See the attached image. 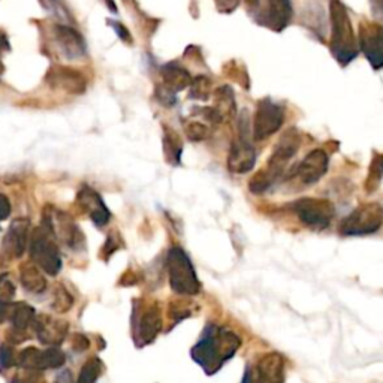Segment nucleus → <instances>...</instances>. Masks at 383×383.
Returning a JSON list of instances; mask_svg holds the SVG:
<instances>
[{
    "mask_svg": "<svg viewBox=\"0 0 383 383\" xmlns=\"http://www.w3.org/2000/svg\"><path fill=\"white\" fill-rule=\"evenodd\" d=\"M300 144H301L300 133L295 129L288 130L280 138V141L274 147L273 154L268 159V165L265 168V172L273 178V181H276L283 174V171H285V166L288 165L289 160L296 154V152H298Z\"/></svg>",
    "mask_w": 383,
    "mask_h": 383,
    "instance_id": "nucleus-8",
    "label": "nucleus"
},
{
    "mask_svg": "<svg viewBox=\"0 0 383 383\" xmlns=\"http://www.w3.org/2000/svg\"><path fill=\"white\" fill-rule=\"evenodd\" d=\"M209 92H212V81L208 77L200 75L192 80L190 84V97L196 99V101H207L209 97Z\"/></svg>",
    "mask_w": 383,
    "mask_h": 383,
    "instance_id": "nucleus-28",
    "label": "nucleus"
},
{
    "mask_svg": "<svg viewBox=\"0 0 383 383\" xmlns=\"http://www.w3.org/2000/svg\"><path fill=\"white\" fill-rule=\"evenodd\" d=\"M65 361H66V355L63 353V351L56 348V346L44 351L45 370L47 368H59L65 364Z\"/></svg>",
    "mask_w": 383,
    "mask_h": 383,
    "instance_id": "nucleus-30",
    "label": "nucleus"
},
{
    "mask_svg": "<svg viewBox=\"0 0 383 383\" xmlns=\"http://www.w3.org/2000/svg\"><path fill=\"white\" fill-rule=\"evenodd\" d=\"M255 365L268 383H285V358L280 353H265Z\"/></svg>",
    "mask_w": 383,
    "mask_h": 383,
    "instance_id": "nucleus-18",
    "label": "nucleus"
},
{
    "mask_svg": "<svg viewBox=\"0 0 383 383\" xmlns=\"http://www.w3.org/2000/svg\"><path fill=\"white\" fill-rule=\"evenodd\" d=\"M11 313H12V304L0 301V324H4L5 320L11 316Z\"/></svg>",
    "mask_w": 383,
    "mask_h": 383,
    "instance_id": "nucleus-40",
    "label": "nucleus"
},
{
    "mask_svg": "<svg viewBox=\"0 0 383 383\" xmlns=\"http://www.w3.org/2000/svg\"><path fill=\"white\" fill-rule=\"evenodd\" d=\"M11 214V204H9V200L0 193V221L5 220L8 216Z\"/></svg>",
    "mask_w": 383,
    "mask_h": 383,
    "instance_id": "nucleus-37",
    "label": "nucleus"
},
{
    "mask_svg": "<svg viewBox=\"0 0 383 383\" xmlns=\"http://www.w3.org/2000/svg\"><path fill=\"white\" fill-rule=\"evenodd\" d=\"M240 346L241 339L236 332L217 325H208L201 340L192 349V356L207 375H214L237 353Z\"/></svg>",
    "mask_w": 383,
    "mask_h": 383,
    "instance_id": "nucleus-1",
    "label": "nucleus"
},
{
    "mask_svg": "<svg viewBox=\"0 0 383 383\" xmlns=\"http://www.w3.org/2000/svg\"><path fill=\"white\" fill-rule=\"evenodd\" d=\"M17 364L21 368L29 370V372H42V370H45L44 351L36 348L23 349L17 356Z\"/></svg>",
    "mask_w": 383,
    "mask_h": 383,
    "instance_id": "nucleus-23",
    "label": "nucleus"
},
{
    "mask_svg": "<svg viewBox=\"0 0 383 383\" xmlns=\"http://www.w3.org/2000/svg\"><path fill=\"white\" fill-rule=\"evenodd\" d=\"M360 51L373 69L383 68V28L377 23L364 21L360 26Z\"/></svg>",
    "mask_w": 383,
    "mask_h": 383,
    "instance_id": "nucleus-9",
    "label": "nucleus"
},
{
    "mask_svg": "<svg viewBox=\"0 0 383 383\" xmlns=\"http://www.w3.org/2000/svg\"><path fill=\"white\" fill-rule=\"evenodd\" d=\"M17 364V356L11 346H0V370H8Z\"/></svg>",
    "mask_w": 383,
    "mask_h": 383,
    "instance_id": "nucleus-34",
    "label": "nucleus"
},
{
    "mask_svg": "<svg viewBox=\"0 0 383 383\" xmlns=\"http://www.w3.org/2000/svg\"><path fill=\"white\" fill-rule=\"evenodd\" d=\"M30 257L32 261L44 269L47 274L56 276L61 268L60 252L56 243V233L51 221L45 216L41 226L36 228L30 236Z\"/></svg>",
    "mask_w": 383,
    "mask_h": 383,
    "instance_id": "nucleus-3",
    "label": "nucleus"
},
{
    "mask_svg": "<svg viewBox=\"0 0 383 383\" xmlns=\"http://www.w3.org/2000/svg\"><path fill=\"white\" fill-rule=\"evenodd\" d=\"M216 99V109L217 113L221 116V118H225L226 116L236 114V97H233V92L228 85H224L216 90L214 93Z\"/></svg>",
    "mask_w": 383,
    "mask_h": 383,
    "instance_id": "nucleus-25",
    "label": "nucleus"
},
{
    "mask_svg": "<svg viewBox=\"0 0 383 383\" xmlns=\"http://www.w3.org/2000/svg\"><path fill=\"white\" fill-rule=\"evenodd\" d=\"M20 281L23 288L30 293H41L47 288V279L38 265L26 264L20 269Z\"/></svg>",
    "mask_w": 383,
    "mask_h": 383,
    "instance_id": "nucleus-21",
    "label": "nucleus"
},
{
    "mask_svg": "<svg viewBox=\"0 0 383 383\" xmlns=\"http://www.w3.org/2000/svg\"><path fill=\"white\" fill-rule=\"evenodd\" d=\"M49 89L61 90L71 95H81L87 89V81L80 71H75L66 66H51L47 72L45 77Z\"/></svg>",
    "mask_w": 383,
    "mask_h": 383,
    "instance_id": "nucleus-10",
    "label": "nucleus"
},
{
    "mask_svg": "<svg viewBox=\"0 0 383 383\" xmlns=\"http://www.w3.org/2000/svg\"><path fill=\"white\" fill-rule=\"evenodd\" d=\"M30 221L28 219H17L11 224L2 243V252L8 257H20L29 245Z\"/></svg>",
    "mask_w": 383,
    "mask_h": 383,
    "instance_id": "nucleus-12",
    "label": "nucleus"
},
{
    "mask_svg": "<svg viewBox=\"0 0 383 383\" xmlns=\"http://www.w3.org/2000/svg\"><path fill=\"white\" fill-rule=\"evenodd\" d=\"M160 75H162L164 80V87H166L172 93H178L184 89L190 87L193 80L190 77V73L177 63H168L162 66V69H160Z\"/></svg>",
    "mask_w": 383,
    "mask_h": 383,
    "instance_id": "nucleus-19",
    "label": "nucleus"
},
{
    "mask_svg": "<svg viewBox=\"0 0 383 383\" xmlns=\"http://www.w3.org/2000/svg\"><path fill=\"white\" fill-rule=\"evenodd\" d=\"M296 217L308 229L324 231L336 216V207L324 197H301L292 205Z\"/></svg>",
    "mask_w": 383,
    "mask_h": 383,
    "instance_id": "nucleus-6",
    "label": "nucleus"
},
{
    "mask_svg": "<svg viewBox=\"0 0 383 383\" xmlns=\"http://www.w3.org/2000/svg\"><path fill=\"white\" fill-rule=\"evenodd\" d=\"M89 340L85 339L83 334H78L75 339H73V349L78 352H84L85 349L89 348Z\"/></svg>",
    "mask_w": 383,
    "mask_h": 383,
    "instance_id": "nucleus-39",
    "label": "nucleus"
},
{
    "mask_svg": "<svg viewBox=\"0 0 383 383\" xmlns=\"http://www.w3.org/2000/svg\"><path fill=\"white\" fill-rule=\"evenodd\" d=\"M216 4L219 6V9L225 11V12H231L238 6L240 0H216Z\"/></svg>",
    "mask_w": 383,
    "mask_h": 383,
    "instance_id": "nucleus-38",
    "label": "nucleus"
},
{
    "mask_svg": "<svg viewBox=\"0 0 383 383\" xmlns=\"http://www.w3.org/2000/svg\"><path fill=\"white\" fill-rule=\"evenodd\" d=\"M331 41L329 48L334 59L341 66H348L360 54L356 36L348 14V9L340 0H331Z\"/></svg>",
    "mask_w": 383,
    "mask_h": 383,
    "instance_id": "nucleus-2",
    "label": "nucleus"
},
{
    "mask_svg": "<svg viewBox=\"0 0 383 383\" xmlns=\"http://www.w3.org/2000/svg\"><path fill=\"white\" fill-rule=\"evenodd\" d=\"M329 165V157L324 148H315L310 153H308L303 162L296 166L293 174L296 176L303 184L305 186H310V184L317 183L320 178H322Z\"/></svg>",
    "mask_w": 383,
    "mask_h": 383,
    "instance_id": "nucleus-11",
    "label": "nucleus"
},
{
    "mask_svg": "<svg viewBox=\"0 0 383 383\" xmlns=\"http://www.w3.org/2000/svg\"><path fill=\"white\" fill-rule=\"evenodd\" d=\"M168 271L171 288L180 295H196L201 291L195 268L181 247H172L168 253Z\"/></svg>",
    "mask_w": 383,
    "mask_h": 383,
    "instance_id": "nucleus-5",
    "label": "nucleus"
},
{
    "mask_svg": "<svg viewBox=\"0 0 383 383\" xmlns=\"http://www.w3.org/2000/svg\"><path fill=\"white\" fill-rule=\"evenodd\" d=\"M164 153L169 164L178 165L181 162V153H183V142L176 130L169 128H164Z\"/></svg>",
    "mask_w": 383,
    "mask_h": 383,
    "instance_id": "nucleus-22",
    "label": "nucleus"
},
{
    "mask_svg": "<svg viewBox=\"0 0 383 383\" xmlns=\"http://www.w3.org/2000/svg\"><path fill=\"white\" fill-rule=\"evenodd\" d=\"M108 23H109V26L114 29V32L120 36V39L126 41V42H129V44L132 42V36H130V33L128 32V29H126L125 26H123L121 23H118V21H108Z\"/></svg>",
    "mask_w": 383,
    "mask_h": 383,
    "instance_id": "nucleus-36",
    "label": "nucleus"
},
{
    "mask_svg": "<svg viewBox=\"0 0 383 383\" xmlns=\"http://www.w3.org/2000/svg\"><path fill=\"white\" fill-rule=\"evenodd\" d=\"M16 296V286L8 274L0 276V301L9 303Z\"/></svg>",
    "mask_w": 383,
    "mask_h": 383,
    "instance_id": "nucleus-33",
    "label": "nucleus"
},
{
    "mask_svg": "<svg viewBox=\"0 0 383 383\" xmlns=\"http://www.w3.org/2000/svg\"><path fill=\"white\" fill-rule=\"evenodd\" d=\"M162 329V313L160 308L153 304L145 308V312L138 319L137 337L140 339V344L152 343Z\"/></svg>",
    "mask_w": 383,
    "mask_h": 383,
    "instance_id": "nucleus-16",
    "label": "nucleus"
},
{
    "mask_svg": "<svg viewBox=\"0 0 383 383\" xmlns=\"http://www.w3.org/2000/svg\"><path fill=\"white\" fill-rule=\"evenodd\" d=\"M245 4H247V6L255 8V6L259 5V0H245Z\"/></svg>",
    "mask_w": 383,
    "mask_h": 383,
    "instance_id": "nucleus-42",
    "label": "nucleus"
},
{
    "mask_svg": "<svg viewBox=\"0 0 383 383\" xmlns=\"http://www.w3.org/2000/svg\"><path fill=\"white\" fill-rule=\"evenodd\" d=\"M383 180V153H375L372 164L368 168V176L365 180V192L373 193L379 189Z\"/></svg>",
    "mask_w": 383,
    "mask_h": 383,
    "instance_id": "nucleus-26",
    "label": "nucleus"
},
{
    "mask_svg": "<svg viewBox=\"0 0 383 383\" xmlns=\"http://www.w3.org/2000/svg\"><path fill=\"white\" fill-rule=\"evenodd\" d=\"M273 183H274L273 178H271V177L267 174L265 169H261V171H259L257 174H255L253 178L249 181V189H250V192H253V193L257 195V193L265 192Z\"/></svg>",
    "mask_w": 383,
    "mask_h": 383,
    "instance_id": "nucleus-31",
    "label": "nucleus"
},
{
    "mask_svg": "<svg viewBox=\"0 0 383 383\" xmlns=\"http://www.w3.org/2000/svg\"><path fill=\"white\" fill-rule=\"evenodd\" d=\"M256 162V153L253 145L240 138L238 141L231 145V150L228 154V169L232 174H245L250 172Z\"/></svg>",
    "mask_w": 383,
    "mask_h": 383,
    "instance_id": "nucleus-13",
    "label": "nucleus"
},
{
    "mask_svg": "<svg viewBox=\"0 0 383 383\" xmlns=\"http://www.w3.org/2000/svg\"><path fill=\"white\" fill-rule=\"evenodd\" d=\"M107 2L109 4V9H111V11H113V12H116V11H117V8H116V4H113V2H111V0H107Z\"/></svg>",
    "mask_w": 383,
    "mask_h": 383,
    "instance_id": "nucleus-43",
    "label": "nucleus"
},
{
    "mask_svg": "<svg viewBox=\"0 0 383 383\" xmlns=\"http://www.w3.org/2000/svg\"><path fill=\"white\" fill-rule=\"evenodd\" d=\"M35 331L38 336L39 341L44 344L56 346L63 340L68 334V322H61V320H54L49 316H39L35 319Z\"/></svg>",
    "mask_w": 383,
    "mask_h": 383,
    "instance_id": "nucleus-15",
    "label": "nucleus"
},
{
    "mask_svg": "<svg viewBox=\"0 0 383 383\" xmlns=\"http://www.w3.org/2000/svg\"><path fill=\"white\" fill-rule=\"evenodd\" d=\"M35 308L29 304H16L12 305V313H11V322L14 324V328L24 331L29 325L35 324Z\"/></svg>",
    "mask_w": 383,
    "mask_h": 383,
    "instance_id": "nucleus-24",
    "label": "nucleus"
},
{
    "mask_svg": "<svg viewBox=\"0 0 383 383\" xmlns=\"http://www.w3.org/2000/svg\"><path fill=\"white\" fill-rule=\"evenodd\" d=\"M186 137L189 141H204L208 138V128L204 125V123H200V121H192L189 123V125L186 126Z\"/></svg>",
    "mask_w": 383,
    "mask_h": 383,
    "instance_id": "nucleus-32",
    "label": "nucleus"
},
{
    "mask_svg": "<svg viewBox=\"0 0 383 383\" xmlns=\"http://www.w3.org/2000/svg\"><path fill=\"white\" fill-rule=\"evenodd\" d=\"M241 383H268V382L262 377L261 373H259L256 365H249L245 368V373Z\"/></svg>",
    "mask_w": 383,
    "mask_h": 383,
    "instance_id": "nucleus-35",
    "label": "nucleus"
},
{
    "mask_svg": "<svg viewBox=\"0 0 383 383\" xmlns=\"http://www.w3.org/2000/svg\"><path fill=\"white\" fill-rule=\"evenodd\" d=\"M268 18L274 30L285 29L292 18L291 0H268Z\"/></svg>",
    "mask_w": 383,
    "mask_h": 383,
    "instance_id": "nucleus-20",
    "label": "nucleus"
},
{
    "mask_svg": "<svg viewBox=\"0 0 383 383\" xmlns=\"http://www.w3.org/2000/svg\"><path fill=\"white\" fill-rule=\"evenodd\" d=\"M54 36L68 59H81L85 56L84 39L75 29L69 26H56Z\"/></svg>",
    "mask_w": 383,
    "mask_h": 383,
    "instance_id": "nucleus-17",
    "label": "nucleus"
},
{
    "mask_svg": "<svg viewBox=\"0 0 383 383\" xmlns=\"http://www.w3.org/2000/svg\"><path fill=\"white\" fill-rule=\"evenodd\" d=\"M383 207L377 202H367L356 207L346 216L339 226V232L344 237L372 236L382 228Z\"/></svg>",
    "mask_w": 383,
    "mask_h": 383,
    "instance_id": "nucleus-4",
    "label": "nucleus"
},
{
    "mask_svg": "<svg viewBox=\"0 0 383 383\" xmlns=\"http://www.w3.org/2000/svg\"><path fill=\"white\" fill-rule=\"evenodd\" d=\"M77 202L80 204V207L84 209V212L90 216V219L93 220V224L96 226H105L109 221L111 213L105 207L102 197L99 196L93 189L84 186L77 195Z\"/></svg>",
    "mask_w": 383,
    "mask_h": 383,
    "instance_id": "nucleus-14",
    "label": "nucleus"
},
{
    "mask_svg": "<svg viewBox=\"0 0 383 383\" xmlns=\"http://www.w3.org/2000/svg\"><path fill=\"white\" fill-rule=\"evenodd\" d=\"M9 45H8V38L6 36L0 32V49H6Z\"/></svg>",
    "mask_w": 383,
    "mask_h": 383,
    "instance_id": "nucleus-41",
    "label": "nucleus"
},
{
    "mask_svg": "<svg viewBox=\"0 0 383 383\" xmlns=\"http://www.w3.org/2000/svg\"><path fill=\"white\" fill-rule=\"evenodd\" d=\"M102 363L99 358H92L87 363L84 364V367L81 368V373L78 376L77 383H96L99 376L102 373Z\"/></svg>",
    "mask_w": 383,
    "mask_h": 383,
    "instance_id": "nucleus-27",
    "label": "nucleus"
},
{
    "mask_svg": "<svg viewBox=\"0 0 383 383\" xmlns=\"http://www.w3.org/2000/svg\"><path fill=\"white\" fill-rule=\"evenodd\" d=\"M73 305V296L69 293V291L63 286H57L54 291V301H53V310L57 313H66L71 310Z\"/></svg>",
    "mask_w": 383,
    "mask_h": 383,
    "instance_id": "nucleus-29",
    "label": "nucleus"
},
{
    "mask_svg": "<svg viewBox=\"0 0 383 383\" xmlns=\"http://www.w3.org/2000/svg\"><path fill=\"white\" fill-rule=\"evenodd\" d=\"M283 121H285L283 108L269 99H264L257 104L253 117V138L256 141L268 140L283 126Z\"/></svg>",
    "mask_w": 383,
    "mask_h": 383,
    "instance_id": "nucleus-7",
    "label": "nucleus"
}]
</instances>
